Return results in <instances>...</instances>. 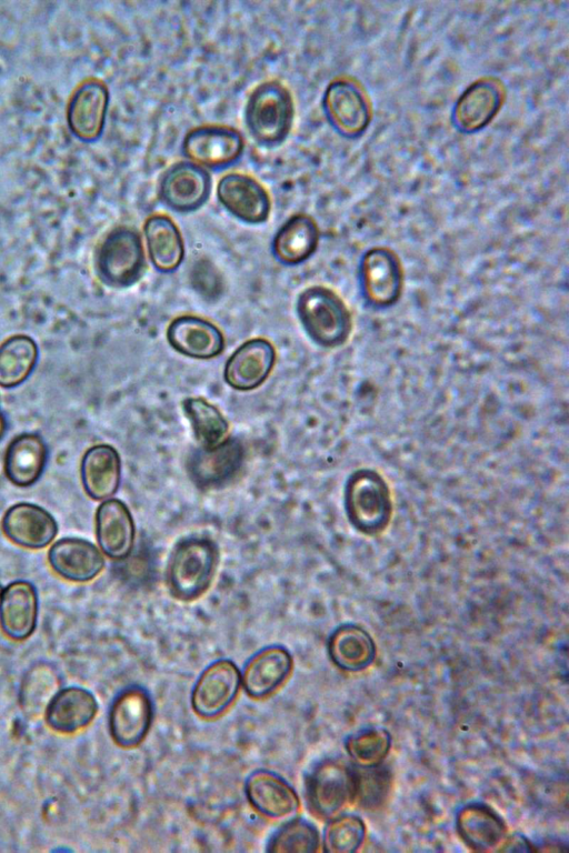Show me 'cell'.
I'll return each mask as SVG.
<instances>
[{
	"instance_id": "obj_10",
	"label": "cell",
	"mask_w": 569,
	"mask_h": 853,
	"mask_svg": "<svg viewBox=\"0 0 569 853\" xmlns=\"http://www.w3.org/2000/svg\"><path fill=\"white\" fill-rule=\"evenodd\" d=\"M240 685L241 674L232 661H213L200 673L192 688L193 712L206 720L220 716L234 702Z\"/></svg>"
},
{
	"instance_id": "obj_15",
	"label": "cell",
	"mask_w": 569,
	"mask_h": 853,
	"mask_svg": "<svg viewBox=\"0 0 569 853\" xmlns=\"http://www.w3.org/2000/svg\"><path fill=\"white\" fill-rule=\"evenodd\" d=\"M110 96L108 87L98 79L82 82L72 93L67 107L71 133L83 142H94L104 129Z\"/></svg>"
},
{
	"instance_id": "obj_40",
	"label": "cell",
	"mask_w": 569,
	"mask_h": 853,
	"mask_svg": "<svg viewBox=\"0 0 569 853\" xmlns=\"http://www.w3.org/2000/svg\"><path fill=\"white\" fill-rule=\"evenodd\" d=\"M8 428L7 419L0 407V440L3 438Z\"/></svg>"
},
{
	"instance_id": "obj_31",
	"label": "cell",
	"mask_w": 569,
	"mask_h": 853,
	"mask_svg": "<svg viewBox=\"0 0 569 853\" xmlns=\"http://www.w3.org/2000/svg\"><path fill=\"white\" fill-rule=\"evenodd\" d=\"M39 359L37 342L27 334H14L0 344V387L13 389L33 372Z\"/></svg>"
},
{
	"instance_id": "obj_4",
	"label": "cell",
	"mask_w": 569,
	"mask_h": 853,
	"mask_svg": "<svg viewBox=\"0 0 569 853\" xmlns=\"http://www.w3.org/2000/svg\"><path fill=\"white\" fill-rule=\"evenodd\" d=\"M98 279L107 287L124 289L136 284L146 270L141 237L133 228L120 225L109 231L94 255Z\"/></svg>"
},
{
	"instance_id": "obj_12",
	"label": "cell",
	"mask_w": 569,
	"mask_h": 853,
	"mask_svg": "<svg viewBox=\"0 0 569 853\" xmlns=\"http://www.w3.org/2000/svg\"><path fill=\"white\" fill-rule=\"evenodd\" d=\"M210 192V173L189 160L171 164L158 184L161 202L178 213L197 211L208 201Z\"/></svg>"
},
{
	"instance_id": "obj_2",
	"label": "cell",
	"mask_w": 569,
	"mask_h": 853,
	"mask_svg": "<svg viewBox=\"0 0 569 853\" xmlns=\"http://www.w3.org/2000/svg\"><path fill=\"white\" fill-rule=\"evenodd\" d=\"M298 319L317 345L335 349L350 338L353 320L345 300L325 285H310L302 290L296 302Z\"/></svg>"
},
{
	"instance_id": "obj_6",
	"label": "cell",
	"mask_w": 569,
	"mask_h": 853,
	"mask_svg": "<svg viewBox=\"0 0 569 853\" xmlns=\"http://www.w3.org/2000/svg\"><path fill=\"white\" fill-rule=\"evenodd\" d=\"M358 279L363 300L376 309L399 302L405 287V271L398 253L389 247L366 250L359 261Z\"/></svg>"
},
{
	"instance_id": "obj_19",
	"label": "cell",
	"mask_w": 569,
	"mask_h": 853,
	"mask_svg": "<svg viewBox=\"0 0 569 853\" xmlns=\"http://www.w3.org/2000/svg\"><path fill=\"white\" fill-rule=\"evenodd\" d=\"M244 794L257 812L273 820L295 815L300 806L295 789L283 777L264 769L248 775Z\"/></svg>"
},
{
	"instance_id": "obj_29",
	"label": "cell",
	"mask_w": 569,
	"mask_h": 853,
	"mask_svg": "<svg viewBox=\"0 0 569 853\" xmlns=\"http://www.w3.org/2000/svg\"><path fill=\"white\" fill-rule=\"evenodd\" d=\"M143 233L154 269L161 273L176 271L183 261L184 244L173 220L166 214H151L143 223Z\"/></svg>"
},
{
	"instance_id": "obj_28",
	"label": "cell",
	"mask_w": 569,
	"mask_h": 853,
	"mask_svg": "<svg viewBox=\"0 0 569 853\" xmlns=\"http://www.w3.org/2000/svg\"><path fill=\"white\" fill-rule=\"evenodd\" d=\"M457 831L462 841L473 851H499L507 837L503 820L483 804H469L462 807L456 820Z\"/></svg>"
},
{
	"instance_id": "obj_26",
	"label": "cell",
	"mask_w": 569,
	"mask_h": 853,
	"mask_svg": "<svg viewBox=\"0 0 569 853\" xmlns=\"http://www.w3.org/2000/svg\"><path fill=\"white\" fill-rule=\"evenodd\" d=\"M80 478L84 492L96 501L111 498L119 489L121 459L110 444L90 446L82 455Z\"/></svg>"
},
{
	"instance_id": "obj_35",
	"label": "cell",
	"mask_w": 569,
	"mask_h": 853,
	"mask_svg": "<svg viewBox=\"0 0 569 853\" xmlns=\"http://www.w3.org/2000/svg\"><path fill=\"white\" fill-rule=\"evenodd\" d=\"M320 836L313 824L293 819L281 825L270 837L268 852L313 853L319 850Z\"/></svg>"
},
{
	"instance_id": "obj_18",
	"label": "cell",
	"mask_w": 569,
	"mask_h": 853,
	"mask_svg": "<svg viewBox=\"0 0 569 853\" xmlns=\"http://www.w3.org/2000/svg\"><path fill=\"white\" fill-rule=\"evenodd\" d=\"M293 666L290 652L281 645H269L256 652L244 664L241 684L252 699H264L289 678Z\"/></svg>"
},
{
	"instance_id": "obj_17",
	"label": "cell",
	"mask_w": 569,
	"mask_h": 853,
	"mask_svg": "<svg viewBox=\"0 0 569 853\" xmlns=\"http://www.w3.org/2000/svg\"><path fill=\"white\" fill-rule=\"evenodd\" d=\"M1 529L11 542L32 550L48 546L59 530L50 512L29 502L11 505L3 514Z\"/></svg>"
},
{
	"instance_id": "obj_33",
	"label": "cell",
	"mask_w": 569,
	"mask_h": 853,
	"mask_svg": "<svg viewBox=\"0 0 569 853\" xmlns=\"http://www.w3.org/2000/svg\"><path fill=\"white\" fill-rule=\"evenodd\" d=\"M182 410L200 446L212 448L227 439L229 422L217 407L203 398H186Z\"/></svg>"
},
{
	"instance_id": "obj_13",
	"label": "cell",
	"mask_w": 569,
	"mask_h": 853,
	"mask_svg": "<svg viewBox=\"0 0 569 853\" xmlns=\"http://www.w3.org/2000/svg\"><path fill=\"white\" fill-rule=\"evenodd\" d=\"M244 461V448L236 438H227L212 448H198L188 458L191 481L202 490L220 489L239 473Z\"/></svg>"
},
{
	"instance_id": "obj_14",
	"label": "cell",
	"mask_w": 569,
	"mask_h": 853,
	"mask_svg": "<svg viewBox=\"0 0 569 853\" xmlns=\"http://www.w3.org/2000/svg\"><path fill=\"white\" fill-rule=\"evenodd\" d=\"M217 199L232 217L248 224L264 223L271 200L264 187L253 177L229 172L217 184Z\"/></svg>"
},
{
	"instance_id": "obj_20",
	"label": "cell",
	"mask_w": 569,
	"mask_h": 853,
	"mask_svg": "<svg viewBox=\"0 0 569 853\" xmlns=\"http://www.w3.org/2000/svg\"><path fill=\"white\" fill-rule=\"evenodd\" d=\"M39 599L34 585L26 580L7 584L0 592V629L14 641L32 635L37 628Z\"/></svg>"
},
{
	"instance_id": "obj_8",
	"label": "cell",
	"mask_w": 569,
	"mask_h": 853,
	"mask_svg": "<svg viewBox=\"0 0 569 853\" xmlns=\"http://www.w3.org/2000/svg\"><path fill=\"white\" fill-rule=\"evenodd\" d=\"M181 150L189 161L206 170L220 171L241 159L244 152V140L232 127L206 124L186 133Z\"/></svg>"
},
{
	"instance_id": "obj_3",
	"label": "cell",
	"mask_w": 569,
	"mask_h": 853,
	"mask_svg": "<svg viewBox=\"0 0 569 853\" xmlns=\"http://www.w3.org/2000/svg\"><path fill=\"white\" fill-rule=\"evenodd\" d=\"M295 103L289 89L278 80L259 83L244 106V122L253 140L266 148L280 145L289 136Z\"/></svg>"
},
{
	"instance_id": "obj_23",
	"label": "cell",
	"mask_w": 569,
	"mask_h": 853,
	"mask_svg": "<svg viewBox=\"0 0 569 853\" xmlns=\"http://www.w3.org/2000/svg\"><path fill=\"white\" fill-rule=\"evenodd\" d=\"M96 536L100 550L111 560H124L132 551L136 525L127 504L104 500L96 511Z\"/></svg>"
},
{
	"instance_id": "obj_34",
	"label": "cell",
	"mask_w": 569,
	"mask_h": 853,
	"mask_svg": "<svg viewBox=\"0 0 569 853\" xmlns=\"http://www.w3.org/2000/svg\"><path fill=\"white\" fill-rule=\"evenodd\" d=\"M368 486V489H365L363 482L360 481L359 475L355 474V476L350 479L346 490V508L349 514L366 504V510L355 525L359 526L366 513L370 514V528L375 530L386 523V516H388L389 511V500L383 483L378 479L369 478Z\"/></svg>"
},
{
	"instance_id": "obj_7",
	"label": "cell",
	"mask_w": 569,
	"mask_h": 853,
	"mask_svg": "<svg viewBox=\"0 0 569 853\" xmlns=\"http://www.w3.org/2000/svg\"><path fill=\"white\" fill-rule=\"evenodd\" d=\"M356 796V772L338 760L319 763L306 782L310 811L320 819H332Z\"/></svg>"
},
{
	"instance_id": "obj_27",
	"label": "cell",
	"mask_w": 569,
	"mask_h": 853,
	"mask_svg": "<svg viewBox=\"0 0 569 853\" xmlns=\"http://www.w3.org/2000/svg\"><path fill=\"white\" fill-rule=\"evenodd\" d=\"M48 454V446L39 434L24 432L16 435L4 454L7 479L20 488L34 484L44 472Z\"/></svg>"
},
{
	"instance_id": "obj_37",
	"label": "cell",
	"mask_w": 569,
	"mask_h": 853,
	"mask_svg": "<svg viewBox=\"0 0 569 853\" xmlns=\"http://www.w3.org/2000/svg\"><path fill=\"white\" fill-rule=\"evenodd\" d=\"M366 826L356 815H337L330 819L323 832L322 850L328 853H351L363 842Z\"/></svg>"
},
{
	"instance_id": "obj_32",
	"label": "cell",
	"mask_w": 569,
	"mask_h": 853,
	"mask_svg": "<svg viewBox=\"0 0 569 853\" xmlns=\"http://www.w3.org/2000/svg\"><path fill=\"white\" fill-rule=\"evenodd\" d=\"M60 686L61 678L53 666L44 663L31 666L23 675L18 693L23 714L30 719L44 714Z\"/></svg>"
},
{
	"instance_id": "obj_21",
	"label": "cell",
	"mask_w": 569,
	"mask_h": 853,
	"mask_svg": "<svg viewBox=\"0 0 569 853\" xmlns=\"http://www.w3.org/2000/svg\"><path fill=\"white\" fill-rule=\"evenodd\" d=\"M51 569L62 579L86 583L96 579L104 568L101 551L81 538H62L48 552Z\"/></svg>"
},
{
	"instance_id": "obj_16",
	"label": "cell",
	"mask_w": 569,
	"mask_h": 853,
	"mask_svg": "<svg viewBox=\"0 0 569 853\" xmlns=\"http://www.w3.org/2000/svg\"><path fill=\"white\" fill-rule=\"evenodd\" d=\"M276 350L267 339H250L228 358L223 379L237 391L254 390L268 379L276 363Z\"/></svg>"
},
{
	"instance_id": "obj_22",
	"label": "cell",
	"mask_w": 569,
	"mask_h": 853,
	"mask_svg": "<svg viewBox=\"0 0 569 853\" xmlns=\"http://www.w3.org/2000/svg\"><path fill=\"white\" fill-rule=\"evenodd\" d=\"M166 337L177 352L199 360L220 355L226 344L224 337L217 325L194 315L173 319L167 328Z\"/></svg>"
},
{
	"instance_id": "obj_36",
	"label": "cell",
	"mask_w": 569,
	"mask_h": 853,
	"mask_svg": "<svg viewBox=\"0 0 569 853\" xmlns=\"http://www.w3.org/2000/svg\"><path fill=\"white\" fill-rule=\"evenodd\" d=\"M391 736L381 727L360 730L346 741V750L355 763L362 767L380 765L390 751Z\"/></svg>"
},
{
	"instance_id": "obj_25",
	"label": "cell",
	"mask_w": 569,
	"mask_h": 853,
	"mask_svg": "<svg viewBox=\"0 0 569 853\" xmlns=\"http://www.w3.org/2000/svg\"><path fill=\"white\" fill-rule=\"evenodd\" d=\"M98 708L97 699L89 690L68 686L60 689L49 702L44 720L53 731L72 734L93 721Z\"/></svg>"
},
{
	"instance_id": "obj_5",
	"label": "cell",
	"mask_w": 569,
	"mask_h": 853,
	"mask_svg": "<svg viewBox=\"0 0 569 853\" xmlns=\"http://www.w3.org/2000/svg\"><path fill=\"white\" fill-rule=\"evenodd\" d=\"M322 110L330 127L342 138L355 140L368 130L373 116L372 102L355 78L341 76L326 87Z\"/></svg>"
},
{
	"instance_id": "obj_38",
	"label": "cell",
	"mask_w": 569,
	"mask_h": 853,
	"mask_svg": "<svg viewBox=\"0 0 569 853\" xmlns=\"http://www.w3.org/2000/svg\"><path fill=\"white\" fill-rule=\"evenodd\" d=\"M390 782V774L386 769L379 765L365 767L356 773L355 801L358 800L367 809L380 806L387 799Z\"/></svg>"
},
{
	"instance_id": "obj_39",
	"label": "cell",
	"mask_w": 569,
	"mask_h": 853,
	"mask_svg": "<svg viewBox=\"0 0 569 853\" xmlns=\"http://www.w3.org/2000/svg\"><path fill=\"white\" fill-rule=\"evenodd\" d=\"M533 846L521 835H510L505 839L499 852H530Z\"/></svg>"
},
{
	"instance_id": "obj_9",
	"label": "cell",
	"mask_w": 569,
	"mask_h": 853,
	"mask_svg": "<svg viewBox=\"0 0 569 853\" xmlns=\"http://www.w3.org/2000/svg\"><path fill=\"white\" fill-rule=\"evenodd\" d=\"M507 97L501 79L483 76L472 81L457 98L451 110V124L460 133L483 130L497 117Z\"/></svg>"
},
{
	"instance_id": "obj_11",
	"label": "cell",
	"mask_w": 569,
	"mask_h": 853,
	"mask_svg": "<svg viewBox=\"0 0 569 853\" xmlns=\"http://www.w3.org/2000/svg\"><path fill=\"white\" fill-rule=\"evenodd\" d=\"M153 720V704L138 685L123 689L113 700L108 717L113 742L124 749L136 747L146 739Z\"/></svg>"
},
{
	"instance_id": "obj_30",
	"label": "cell",
	"mask_w": 569,
	"mask_h": 853,
	"mask_svg": "<svg viewBox=\"0 0 569 853\" xmlns=\"http://www.w3.org/2000/svg\"><path fill=\"white\" fill-rule=\"evenodd\" d=\"M328 653L336 666L356 672L368 668L375 659L370 635L356 625H342L329 638Z\"/></svg>"
},
{
	"instance_id": "obj_1",
	"label": "cell",
	"mask_w": 569,
	"mask_h": 853,
	"mask_svg": "<svg viewBox=\"0 0 569 853\" xmlns=\"http://www.w3.org/2000/svg\"><path fill=\"white\" fill-rule=\"evenodd\" d=\"M219 564L217 543L204 535L182 538L173 546L166 568L170 594L179 601L192 602L210 588Z\"/></svg>"
},
{
	"instance_id": "obj_24",
	"label": "cell",
	"mask_w": 569,
	"mask_h": 853,
	"mask_svg": "<svg viewBox=\"0 0 569 853\" xmlns=\"http://www.w3.org/2000/svg\"><path fill=\"white\" fill-rule=\"evenodd\" d=\"M319 240L320 230L315 219L306 213H296L274 233L271 253L283 265H298L315 254Z\"/></svg>"
}]
</instances>
